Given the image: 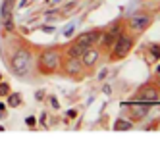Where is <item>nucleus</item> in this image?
<instances>
[{"label": "nucleus", "mask_w": 160, "mask_h": 152, "mask_svg": "<svg viewBox=\"0 0 160 152\" xmlns=\"http://www.w3.org/2000/svg\"><path fill=\"white\" fill-rule=\"evenodd\" d=\"M41 31H44V33H54V27L52 25H41Z\"/></svg>", "instance_id": "obj_20"}, {"label": "nucleus", "mask_w": 160, "mask_h": 152, "mask_svg": "<svg viewBox=\"0 0 160 152\" xmlns=\"http://www.w3.org/2000/svg\"><path fill=\"white\" fill-rule=\"evenodd\" d=\"M72 35H73V25L66 29V37H72Z\"/></svg>", "instance_id": "obj_22"}, {"label": "nucleus", "mask_w": 160, "mask_h": 152, "mask_svg": "<svg viewBox=\"0 0 160 152\" xmlns=\"http://www.w3.org/2000/svg\"><path fill=\"white\" fill-rule=\"evenodd\" d=\"M156 73H160V64H158V66H156Z\"/></svg>", "instance_id": "obj_29"}, {"label": "nucleus", "mask_w": 160, "mask_h": 152, "mask_svg": "<svg viewBox=\"0 0 160 152\" xmlns=\"http://www.w3.org/2000/svg\"><path fill=\"white\" fill-rule=\"evenodd\" d=\"M60 69H62L66 75H70V77H81V73H83L85 67H83V64H81V60H79V58L68 56L66 60H62Z\"/></svg>", "instance_id": "obj_6"}, {"label": "nucleus", "mask_w": 160, "mask_h": 152, "mask_svg": "<svg viewBox=\"0 0 160 152\" xmlns=\"http://www.w3.org/2000/svg\"><path fill=\"white\" fill-rule=\"evenodd\" d=\"M8 95H10V85L0 81V96H8Z\"/></svg>", "instance_id": "obj_17"}, {"label": "nucleus", "mask_w": 160, "mask_h": 152, "mask_svg": "<svg viewBox=\"0 0 160 152\" xmlns=\"http://www.w3.org/2000/svg\"><path fill=\"white\" fill-rule=\"evenodd\" d=\"M151 56H152V60H160V44L151 46Z\"/></svg>", "instance_id": "obj_16"}, {"label": "nucleus", "mask_w": 160, "mask_h": 152, "mask_svg": "<svg viewBox=\"0 0 160 152\" xmlns=\"http://www.w3.org/2000/svg\"><path fill=\"white\" fill-rule=\"evenodd\" d=\"M8 106L10 108H18L19 106V104H21V95H19V92H10V95H8Z\"/></svg>", "instance_id": "obj_14"}, {"label": "nucleus", "mask_w": 160, "mask_h": 152, "mask_svg": "<svg viewBox=\"0 0 160 152\" xmlns=\"http://www.w3.org/2000/svg\"><path fill=\"white\" fill-rule=\"evenodd\" d=\"M79 60H81V64H83L85 69H91V67H95L98 64V60H100V50L95 48V46H89V48H85V52L81 54Z\"/></svg>", "instance_id": "obj_9"}, {"label": "nucleus", "mask_w": 160, "mask_h": 152, "mask_svg": "<svg viewBox=\"0 0 160 152\" xmlns=\"http://www.w3.org/2000/svg\"><path fill=\"white\" fill-rule=\"evenodd\" d=\"M100 29H91V31H83L79 33L75 37V42H79L81 46H85V48H89V46H97L98 39H100Z\"/></svg>", "instance_id": "obj_8"}, {"label": "nucleus", "mask_w": 160, "mask_h": 152, "mask_svg": "<svg viewBox=\"0 0 160 152\" xmlns=\"http://www.w3.org/2000/svg\"><path fill=\"white\" fill-rule=\"evenodd\" d=\"M27 2H29V0H21V2H19V6H25Z\"/></svg>", "instance_id": "obj_28"}, {"label": "nucleus", "mask_w": 160, "mask_h": 152, "mask_svg": "<svg viewBox=\"0 0 160 152\" xmlns=\"http://www.w3.org/2000/svg\"><path fill=\"white\" fill-rule=\"evenodd\" d=\"M41 123H42V125H47V114H42V115H41Z\"/></svg>", "instance_id": "obj_25"}, {"label": "nucleus", "mask_w": 160, "mask_h": 152, "mask_svg": "<svg viewBox=\"0 0 160 152\" xmlns=\"http://www.w3.org/2000/svg\"><path fill=\"white\" fill-rule=\"evenodd\" d=\"M2 27H4V31L12 33V31L16 29V25H14V19H12V17H6V19H2Z\"/></svg>", "instance_id": "obj_15"}, {"label": "nucleus", "mask_w": 160, "mask_h": 152, "mask_svg": "<svg viewBox=\"0 0 160 152\" xmlns=\"http://www.w3.org/2000/svg\"><path fill=\"white\" fill-rule=\"evenodd\" d=\"M85 52V46H81L79 42H70V46H68L66 50V56H72V58H81V54Z\"/></svg>", "instance_id": "obj_12"}, {"label": "nucleus", "mask_w": 160, "mask_h": 152, "mask_svg": "<svg viewBox=\"0 0 160 152\" xmlns=\"http://www.w3.org/2000/svg\"><path fill=\"white\" fill-rule=\"evenodd\" d=\"M131 127H133V121L123 120V118H118L116 123H114V131H129Z\"/></svg>", "instance_id": "obj_13"}, {"label": "nucleus", "mask_w": 160, "mask_h": 152, "mask_svg": "<svg viewBox=\"0 0 160 152\" xmlns=\"http://www.w3.org/2000/svg\"><path fill=\"white\" fill-rule=\"evenodd\" d=\"M0 81H2V75H0Z\"/></svg>", "instance_id": "obj_31"}, {"label": "nucleus", "mask_w": 160, "mask_h": 152, "mask_svg": "<svg viewBox=\"0 0 160 152\" xmlns=\"http://www.w3.org/2000/svg\"><path fill=\"white\" fill-rule=\"evenodd\" d=\"M42 96H44V92H42V91H39V92H37V100H41Z\"/></svg>", "instance_id": "obj_26"}, {"label": "nucleus", "mask_w": 160, "mask_h": 152, "mask_svg": "<svg viewBox=\"0 0 160 152\" xmlns=\"http://www.w3.org/2000/svg\"><path fill=\"white\" fill-rule=\"evenodd\" d=\"M120 33H122V21L118 19V21L112 23V27H110L108 31H102V33H100V39H98L97 44L100 46V48H104V50H110L112 44H114V41L118 39Z\"/></svg>", "instance_id": "obj_5"}, {"label": "nucleus", "mask_w": 160, "mask_h": 152, "mask_svg": "<svg viewBox=\"0 0 160 152\" xmlns=\"http://www.w3.org/2000/svg\"><path fill=\"white\" fill-rule=\"evenodd\" d=\"M62 64V54L56 48H47L37 56V69L42 75H52L60 69Z\"/></svg>", "instance_id": "obj_1"}, {"label": "nucleus", "mask_w": 160, "mask_h": 152, "mask_svg": "<svg viewBox=\"0 0 160 152\" xmlns=\"http://www.w3.org/2000/svg\"><path fill=\"white\" fill-rule=\"evenodd\" d=\"M47 2H50V0H47Z\"/></svg>", "instance_id": "obj_32"}, {"label": "nucleus", "mask_w": 160, "mask_h": 152, "mask_svg": "<svg viewBox=\"0 0 160 152\" xmlns=\"http://www.w3.org/2000/svg\"><path fill=\"white\" fill-rule=\"evenodd\" d=\"M152 23V17L148 16V14H133L129 19H128V25L131 31L135 33H143L148 25Z\"/></svg>", "instance_id": "obj_7"}, {"label": "nucleus", "mask_w": 160, "mask_h": 152, "mask_svg": "<svg viewBox=\"0 0 160 152\" xmlns=\"http://www.w3.org/2000/svg\"><path fill=\"white\" fill-rule=\"evenodd\" d=\"M48 100H50V104H52V108H60V106H58V100H56V96H48Z\"/></svg>", "instance_id": "obj_21"}, {"label": "nucleus", "mask_w": 160, "mask_h": 152, "mask_svg": "<svg viewBox=\"0 0 160 152\" xmlns=\"http://www.w3.org/2000/svg\"><path fill=\"white\" fill-rule=\"evenodd\" d=\"M156 83H158V85H160V73H158V79H156Z\"/></svg>", "instance_id": "obj_30"}, {"label": "nucleus", "mask_w": 160, "mask_h": 152, "mask_svg": "<svg viewBox=\"0 0 160 152\" xmlns=\"http://www.w3.org/2000/svg\"><path fill=\"white\" fill-rule=\"evenodd\" d=\"M108 75V71H106V69H102V71H100V75H98V79H104Z\"/></svg>", "instance_id": "obj_23"}, {"label": "nucleus", "mask_w": 160, "mask_h": 152, "mask_svg": "<svg viewBox=\"0 0 160 152\" xmlns=\"http://www.w3.org/2000/svg\"><path fill=\"white\" fill-rule=\"evenodd\" d=\"M135 100H137V102H147V104L158 102V100H160V85H158V83H152V81L145 83L139 91H137Z\"/></svg>", "instance_id": "obj_4"}, {"label": "nucleus", "mask_w": 160, "mask_h": 152, "mask_svg": "<svg viewBox=\"0 0 160 152\" xmlns=\"http://www.w3.org/2000/svg\"><path fill=\"white\" fill-rule=\"evenodd\" d=\"M148 108H151V106H147V102H137L135 100V104H131V106H129L131 120H141V118H145L147 112H148Z\"/></svg>", "instance_id": "obj_10"}, {"label": "nucleus", "mask_w": 160, "mask_h": 152, "mask_svg": "<svg viewBox=\"0 0 160 152\" xmlns=\"http://www.w3.org/2000/svg\"><path fill=\"white\" fill-rule=\"evenodd\" d=\"M75 115H77L75 110H70V112H68V118H75Z\"/></svg>", "instance_id": "obj_24"}, {"label": "nucleus", "mask_w": 160, "mask_h": 152, "mask_svg": "<svg viewBox=\"0 0 160 152\" xmlns=\"http://www.w3.org/2000/svg\"><path fill=\"white\" fill-rule=\"evenodd\" d=\"M25 125H27V127H35V125H37L35 115H27V118H25Z\"/></svg>", "instance_id": "obj_18"}, {"label": "nucleus", "mask_w": 160, "mask_h": 152, "mask_svg": "<svg viewBox=\"0 0 160 152\" xmlns=\"http://www.w3.org/2000/svg\"><path fill=\"white\" fill-rule=\"evenodd\" d=\"M110 92H112V89H110V87L106 85V87H104V95H110Z\"/></svg>", "instance_id": "obj_27"}, {"label": "nucleus", "mask_w": 160, "mask_h": 152, "mask_svg": "<svg viewBox=\"0 0 160 152\" xmlns=\"http://www.w3.org/2000/svg\"><path fill=\"white\" fill-rule=\"evenodd\" d=\"M31 66H33V54L27 48H18L10 60V67H12V73L16 77H27L31 71Z\"/></svg>", "instance_id": "obj_2"}, {"label": "nucleus", "mask_w": 160, "mask_h": 152, "mask_svg": "<svg viewBox=\"0 0 160 152\" xmlns=\"http://www.w3.org/2000/svg\"><path fill=\"white\" fill-rule=\"evenodd\" d=\"M16 8V0H2V6H0V21L6 17H12V12Z\"/></svg>", "instance_id": "obj_11"}, {"label": "nucleus", "mask_w": 160, "mask_h": 152, "mask_svg": "<svg viewBox=\"0 0 160 152\" xmlns=\"http://www.w3.org/2000/svg\"><path fill=\"white\" fill-rule=\"evenodd\" d=\"M6 108H8V104L6 102H0V118H4V115H6Z\"/></svg>", "instance_id": "obj_19"}, {"label": "nucleus", "mask_w": 160, "mask_h": 152, "mask_svg": "<svg viewBox=\"0 0 160 152\" xmlns=\"http://www.w3.org/2000/svg\"><path fill=\"white\" fill-rule=\"evenodd\" d=\"M133 44H135V39L131 37V35L122 31L118 35V39L114 41V44H112V60H123V58L131 52Z\"/></svg>", "instance_id": "obj_3"}]
</instances>
